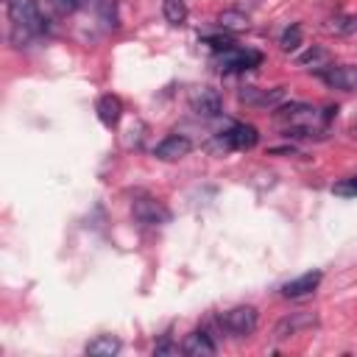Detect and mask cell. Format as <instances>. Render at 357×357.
Masks as SVG:
<instances>
[{
	"label": "cell",
	"mask_w": 357,
	"mask_h": 357,
	"mask_svg": "<svg viewBox=\"0 0 357 357\" xmlns=\"http://www.w3.org/2000/svg\"><path fill=\"white\" fill-rule=\"evenodd\" d=\"M332 112H337V109L318 112V109L310 106V103H287V106H279V109L273 112V120L301 137V134H315V131H321V128L332 120Z\"/></svg>",
	"instance_id": "6da1fadb"
},
{
	"label": "cell",
	"mask_w": 357,
	"mask_h": 357,
	"mask_svg": "<svg viewBox=\"0 0 357 357\" xmlns=\"http://www.w3.org/2000/svg\"><path fill=\"white\" fill-rule=\"evenodd\" d=\"M6 6H8L14 39L17 36H33V33H42L45 31V20L39 14L36 0H6Z\"/></svg>",
	"instance_id": "7a4b0ae2"
},
{
	"label": "cell",
	"mask_w": 357,
	"mask_h": 357,
	"mask_svg": "<svg viewBox=\"0 0 357 357\" xmlns=\"http://www.w3.org/2000/svg\"><path fill=\"white\" fill-rule=\"evenodd\" d=\"M262 61V53L259 50H251V47H226V50H218V56L212 59V64L220 70V73H245V70H254L259 67Z\"/></svg>",
	"instance_id": "3957f363"
},
{
	"label": "cell",
	"mask_w": 357,
	"mask_h": 357,
	"mask_svg": "<svg viewBox=\"0 0 357 357\" xmlns=\"http://www.w3.org/2000/svg\"><path fill=\"white\" fill-rule=\"evenodd\" d=\"M257 321H259V315H257V307H251V304L231 307V310H226V312L218 318V324H220L229 335H234V337H248V335L257 329Z\"/></svg>",
	"instance_id": "277c9868"
},
{
	"label": "cell",
	"mask_w": 357,
	"mask_h": 357,
	"mask_svg": "<svg viewBox=\"0 0 357 357\" xmlns=\"http://www.w3.org/2000/svg\"><path fill=\"white\" fill-rule=\"evenodd\" d=\"M257 139H259V134L251 123H234L229 131L218 134V145L223 151H248L257 145Z\"/></svg>",
	"instance_id": "5b68a950"
},
{
	"label": "cell",
	"mask_w": 357,
	"mask_h": 357,
	"mask_svg": "<svg viewBox=\"0 0 357 357\" xmlns=\"http://www.w3.org/2000/svg\"><path fill=\"white\" fill-rule=\"evenodd\" d=\"M321 81L340 92H357V67L354 64H329L321 73Z\"/></svg>",
	"instance_id": "8992f818"
},
{
	"label": "cell",
	"mask_w": 357,
	"mask_h": 357,
	"mask_svg": "<svg viewBox=\"0 0 357 357\" xmlns=\"http://www.w3.org/2000/svg\"><path fill=\"white\" fill-rule=\"evenodd\" d=\"M131 212H134V218H137L139 223H145V226H159V223H165V220L170 218L167 206H165V204H159L156 198H148V195L134 198Z\"/></svg>",
	"instance_id": "52a82bcc"
},
{
	"label": "cell",
	"mask_w": 357,
	"mask_h": 357,
	"mask_svg": "<svg viewBox=\"0 0 357 357\" xmlns=\"http://www.w3.org/2000/svg\"><path fill=\"white\" fill-rule=\"evenodd\" d=\"M315 324H318V315H315V312H307V310L290 312V315H284V318L273 326V337H276V340H287V337H293V335H298V332H304V329H312Z\"/></svg>",
	"instance_id": "ba28073f"
},
{
	"label": "cell",
	"mask_w": 357,
	"mask_h": 357,
	"mask_svg": "<svg viewBox=\"0 0 357 357\" xmlns=\"http://www.w3.org/2000/svg\"><path fill=\"white\" fill-rule=\"evenodd\" d=\"M245 106H259V109H273L284 100V86H273V89H262V86H243L237 95Z\"/></svg>",
	"instance_id": "9c48e42d"
},
{
	"label": "cell",
	"mask_w": 357,
	"mask_h": 357,
	"mask_svg": "<svg viewBox=\"0 0 357 357\" xmlns=\"http://www.w3.org/2000/svg\"><path fill=\"white\" fill-rule=\"evenodd\" d=\"M220 106H223V100H220L218 89H212V86H201V89H195L190 95V109L198 117H218Z\"/></svg>",
	"instance_id": "30bf717a"
},
{
	"label": "cell",
	"mask_w": 357,
	"mask_h": 357,
	"mask_svg": "<svg viewBox=\"0 0 357 357\" xmlns=\"http://www.w3.org/2000/svg\"><path fill=\"white\" fill-rule=\"evenodd\" d=\"M190 151H192V142H190L187 137L170 134V137H165V139L153 148V156L162 159V162H176V159H181V156H187Z\"/></svg>",
	"instance_id": "8fae6325"
},
{
	"label": "cell",
	"mask_w": 357,
	"mask_h": 357,
	"mask_svg": "<svg viewBox=\"0 0 357 357\" xmlns=\"http://www.w3.org/2000/svg\"><path fill=\"white\" fill-rule=\"evenodd\" d=\"M321 279H324L321 271H307V273H301V276L284 282V284H282V296H284V298H301V296H310V293H315V287L321 284Z\"/></svg>",
	"instance_id": "7c38bea8"
},
{
	"label": "cell",
	"mask_w": 357,
	"mask_h": 357,
	"mask_svg": "<svg viewBox=\"0 0 357 357\" xmlns=\"http://www.w3.org/2000/svg\"><path fill=\"white\" fill-rule=\"evenodd\" d=\"M181 354H187V357H212L215 354V340L204 329L190 332L181 343Z\"/></svg>",
	"instance_id": "4fadbf2b"
},
{
	"label": "cell",
	"mask_w": 357,
	"mask_h": 357,
	"mask_svg": "<svg viewBox=\"0 0 357 357\" xmlns=\"http://www.w3.org/2000/svg\"><path fill=\"white\" fill-rule=\"evenodd\" d=\"M95 112H98V120L106 126V128H114L123 117V103L117 95H100L98 103H95Z\"/></svg>",
	"instance_id": "5bb4252c"
},
{
	"label": "cell",
	"mask_w": 357,
	"mask_h": 357,
	"mask_svg": "<svg viewBox=\"0 0 357 357\" xmlns=\"http://www.w3.org/2000/svg\"><path fill=\"white\" fill-rule=\"evenodd\" d=\"M296 61H298V67H307V70L321 73L324 67H329V64H332V56H329V50H326V47L312 45V47H307Z\"/></svg>",
	"instance_id": "9a60e30c"
},
{
	"label": "cell",
	"mask_w": 357,
	"mask_h": 357,
	"mask_svg": "<svg viewBox=\"0 0 357 357\" xmlns=\"http://www.w3.org/2000/svg\"><path fill=\"white\" fill-rule=\"evenodd\" d=\"M120 351V340L114 335H98L95 340L86 343V354L92 357H114Z\"/></svg>",
	"instance_id": "2e32d148"
},
{
	"label": "cell",
	"mask_w": 357,
	"mask_h": 357,
	"mask_svg": "<svg viewBox=\"0 0 357 357\" xmlns=\"http://www.w3.org/2000/svg\"><path fill=\"white\" fill-rule=\"evenodd\" d=\"M162 14L170 25H184L187 22V3L184 0H165L162 3Z\"/></svg>",
	"instance_id": "e0dca14e"
},
{
	"label": "cell",
	"mask_w": 357,
	"mask_h": 357,
	"mask_svg": "<svg viewBox=\"0 0 357 357\" xmlns=\"http://www.w3.org/2000/svg\"><path fill=\"white\" fill-rule=\"evenodd\" d=\"M218 25L223 28V31H245L248 28V17L243 14V11H223L220 17H218Z\"/></svg>",
	"instance_id": "ac0fdd59"
},
{
	"label": "cell",
	"mask_w": 357,
	"mask_h": 357,
	"mask_svg": "<svg viewBox=\"0 0 357 357\" xmlns=\"http://www.w3.org/2000/svg\"><path fill=\"white\" fill-rule=\"evenodd\" d=\"M298 45H301V25L284 28V33H282V39H279V47H282L284 53H290V50H296Z\"/></svg>",
	"instance_id": "d6986e66"
},
{
	"label": "cell",
	"mask_w": 357,
	"mask_h": 357,
	"mask_svg": "<svg viewBox=\"0 0 357 357\" xmlns=\"http://www.w3.org/2000/svg\"><path fill=\"white\" fill-rule=\"evenodd\" d=\"M332 33H340V36H346V33H354L357 31V17L354 14H349V17H337V20H332V25H326Z\"/></svg>",
	"instance_id": "ffe728a7"
},
{
	"label": "cell",
	"mask_w": 357,
	"mask_h": 357,
	"mask_svg": "<svg viewBox=\"0 0 357 357\" xmlns=\"http://www.w3.org/2000/svg\"><path fill=\"white\" fill-rule=\"evenodd\" d=\"M332 192H335V195H343V198H354V195H357V181H354V176L346 178V181H337V184L332 187Z\"/></svg>",
	"instance_id": "44dd1931"
},
{
	"label": "cell",
	"mask_w": 357,
	"mask_h": 357,
	"mask_svg": "<svg viewBox=\"0 0 357 357\" xmlns=\"http://www.w3.org/2000/svg\"><path fill=\"white\" fill-rule=\"evenodd\" d=\"M178 351H181V346L173 343L170 337H165V340H159V343L153 346V354H178Z\"/></svg>",
	"instance_id": "7402d4cb"
},
{
	"label": "cell",
	"mask_w": 357,
	"mask_h": 357,
	"mask_svg": "<svg viewBox=\"0 0 357 357\" xmlns=\"http://www.w3.org/2000/svg\"><path fill=\"white\" fill-rule=\"evenodd\" d=\"M204 42H206V45H212L215 50H226V47H231V45H234L229 36H204Z\"/></svg>",
	"instance_id": "603a6c76"
},
{
	"label": "cell",
	"mask_w": 357,
	"mask_h": 357,
	"mask_svg": "<svg viewBox=\"0 0 357 357\" xmlns=\"http://www.w3.org/2000/svg\"><path fill=\"white\" fill-rule=\"evenodd\" d=\"M56 11H61V14H70V11H75L78 8V0H47Z\"/></svg>",
	"instance_id": "cb8c5ba5"
},
{
	"label": "cell",
	"mask_w": 357,
	"mask_h": 357,
	"mask_svg": "<svg viewBox=\"0 0 357 357\" xmlns=\"http://www.w3.org/2000/svg\"><path fill=\"white\" fill-rule=\"evenodd\" d=\"M109 3L112 0H78V6H89V8H98V11H103Z\"/></svg>",
	"instance_id": "d4e9b609"
},
{
	"label": "cell",
	"mask_w": 357,
	"mask_h": 357,
	"mask_svg": "<svg viewBox=\"0 0 357 357\" xmlns=\"http://www.w3.org/2000/svg\"><path fill=\"white\" fill-rule=\"evenodd\" d=\"M349 131H351V134H354V137H357V120H354V123H351V128H349Z\"/></svg>",
	"instance_id": "484cf974"
},
{
	"label": "cell",
	"mask_w": 357,
	"mask_h": 357,
	"mask_svg": "<svg viewBox=\"0 0 357 357\" xmlns=\"http://www.w3.org/2000/svg\"><path fill=\"white\" fill-rule=\"evenodd\" d=\"M354 181H357V176H354Z\"/></svg>",
	"instance_id": "4316f807"
}]
</instances>
